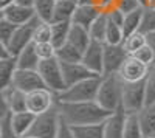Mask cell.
<instances>
[{"instance_id":"1","label":"cell","mask_w":155,"mask_h":138,"mask_svg":"<svg viewBox=\"0 0 155 138\" xmlns=\"http://www.w3.org/2000/svg\"><path fill=\"white\" fill-rule=\"evenodd\" d=\"M58 109L61 118L70 126H82V124H96L104 123L112 112L102 109L96 101H82V103H62L58 101Z\"/></svg>"},{"instance_id":"2","label":"cell","mask_w":155,"mask_h":138,"mask_svg":"<svg viewBox=\"0 0 155 138\" xmlns=\"http://www.w3.org/2000/svg\"><path fill=\"white\" fill-rule=\"evenodd\" d=\"M121 95H123V81L118 73L102 74L101 84L96 96V103L109 112L121 110Z\"/></svg>"},{"instance_id":"3","label":"cell","mask_w":155,"mask_h":138,"mask_svg":"<svg viewBox=\"0 0 155 138\" xmlns=\"http://www.w3.org/2000/svg\"><path fill=\"white\" fill-rule=\"evenodd\" d=\"M101 84V76L88 78L78 84L67 87L64 92L56 95L58 101L62 103H82V101H96L98 90Z\"/></svg>"},{"instance_id":"4","label":"cell","mask_w":155,"mask_h":138,"mask_svg":"<svg viewBox=\"0 0 155 138\" xmlns=\"http://www.w3.org/2000/svg\"><path fill=\"white\" fill-rule=\"evenodd\" d=\"M147 104L146 81L140 82H124L121 95V110L124 113H140Z\"/></svg>"},{"instance_id":"5","label":"cell","mask_w":155,"mask_h":138,"mask_svg":"<svg viewBox=\"0 0 155 138\" xmlns=\"http://www.w3.org/2000/svg\"><path fill=\"white\" fill-rule=\"evenodd\" d=\"M61 113L58 104L54 107H51L50 110L44 112L41 115H36V120L33 123V126L30 132L25 136H34V138H56L59 127H61Z\"/></svg>"},{"instance_id":"6","label":"cell","mask_w":155,"mask_h":138,"mask_svg":"<svg viewBox=\"0 0 155 138\" xmlns=\"http://www.w3.org/2000/svg\"><path fill=\"white\" fill-rule=\"evenodd\" d=\"M39 73L45 82V87L50 89L53 93L59 95L67 89L65 79H64V73H62V64L58 58H51L41 61L39 65Z\"/></svg>"},{"instance_id":"7","label":"cell","mask_w":155,"mask_h":138,"mask_svg":"<svg viewBox=\"0 0 155 138\" xmlns=\"http://www.w3.org/2000/svg\"><path fill=\"white\" fill-rule=\"evenodd\" d=\"M39 22H41V19L34 17L33 20L17 27L14 36H12V39H11V42L8 45V50L11 51L12 56H17L23 48H27L28 45H31L34 42V31L37 28Z\"/></svg>"},{"instance_id":"8","label":"cell","mask_w":155,"mask_h":138,"mask_svg":"<svg viewBox=\"0 0 155 138\" xmlns=\"http://www.w3.org/2000/svg\"><path fill=\"white\" fill-rule=\"evenodd\" d=\"M56 93H53L47 87L27 93V110L33 112L34 115H41L44 112L50 110L51 107L56 106Z\"/></svg>"},{"instance_id":"9","label":"cell","mask_w":155,"mask_h":138,"mask_svg":"<svg viewBox=\"0 0 155 138\" xmlns=\"http://www.w3.org/2000/svg\"><path fill=\"white\" fill-rule=\"evenodd\" d=\"M147 71H149V65H146L144 62H141L135 56L129 54L118 71V76L124 82H140L146 79Z\"/></svg>"},{"instance_id":"10","label":"cell","mask_w":155,"mask_h":138,"mask_svg":"<svg viewBox=\"0 0 155 138\" xmlns=\"http://www.w3.org/2000/svg\"><path fill=\"white\" fill-rule=\"evenodd\" d=\"M12 87L25 92V93H31L34 90L44 89L45 82L41 76L39 70H17L14 74V79H12Z\"/></svg>"},{"instance_id":"11","label":"cell","mask_w":155,"mask_h":138,"mask_svg":"<svg viewBox=\"0 0 155 138\" xmlns=\"http://www.w3.org/2000/svg\"><path fill=\"white\" fill-rule=\"evenodd\" d=\"M81 62L90 71H93L98 76H102L104 74V44L92 41V44L82 53Z\"/></svg>"},{"instance_id":"12","label":"cell","mask_w":155,"mask_h":138,"mask_svg":"<svg viewBox=\"0 0 155 138\" xmlns=\"http://www.w3.org/2000/svg\"><path fill=\"white\" fill-rule=\"evenodd\" d=\"M129 53L123 45H109L104 44V74L118 73Z\"/></svg>"},{"instance_id":"13","label":"cell","mask_w":155,"mask_h":138,"mask_svg":"<svg viewBox=\"0 0 155 138\" xmlns=\"http://www.w3.org/2000/svg\"><path fill=\"white\" fill-rule=\"evenodd\" d=\"M0 17L9 20L14 25H23L36 17V11L33 6H27V5L16 2L5 9H0Z\"/></svg>"},{"instance_id":"14","label":"cell","mask_w":155,"mask_h":138,"mask_svg":"<svg viewBox=\"0 0 155 138\" xmlns=\"http://www.w3.org/2000/svg\"><path fill=\"white\" fill-rule=\"evenodd\" d=\"M0 95H2V109H6L12 113L27 110V93L11 85L0 90Z\"/></svg>"},{"instance_id":"15","label":"cell","mask_w":155,"mask_h":138,"mask_svg":"<svg viewBox=\"0 0 155 138\" xmlns=\"http://www.w3.org/2000/svg\"><path fill=\"white\" fill-rule=\"evenodd\" d=\"M62 64V62H61ZM62 73H64V79H65L67 87L78 84L81 81H85L88 78H95L98 74L93 71H90L82 62H73V64H62Z\"/></svg>"},{"instance_id":"16","label":"cell","mask_w":155,"mask_h":138,"mask_svg":"<svg viewBox=\"0 0 155 138\" xmlns=\"http://www.w3.org/2000/svg\"><path fill=\"white\" fill-rule=\"evenodd\" d=\"M101 14H102V11L99 9L98 5H78L74 14H73V19H71V23L81 25V27L88 30L90 25Z\"/></svg>"},{"instance_id":"17","label":"cell","mask_w":155,"mask_h":138,"mask_svg":"<svg viewBox=\"0 0 155 138\" xmlns=\"http://www.w3.org/2000/svg\"><path fill=\"white\" fill-rule=\"evenodd\" d=\"M124 123L126 113L116 110L104 121V138H124Z\"/></svg>"},{"instance_id":"18","label":"cell","mask_w":155,"mask_h":138,"mask_svg":"<svg viewBox=\"0 0 155 138\" xmlns=\"http://www.w3.org/2000/svg\"><path fill=\"white\" fill-rule=\"evenodd\" d=\"M11 120H12V126H14L16 132L22 138V136H25V135L30 132L33 123L36 120V115L33 113V112H30V110L14 112V113L11 112Z\"/></svg>"},{"instance_id":"19","label":"cell","mask_w":155,"mask_h":138,"mask_svg":"<svg viewBox=\"0 0 155 138\" xmlns=\"http://www.w3.org/2000/svg\"><path fill=\"white\" fill-rule=\"evenodd\" d=\"M19 70L17 67V58L12 56L9 59H0V90L11 87L14 74Z\"/></svg>"},{"instance_id":"20","label":"cell","mask_w":155,"mask_h":138,"mask_svg":"<svg viewBox=\"0 0 155 138\" xmlns=\"http://www.w3.org/2000/svg\"><path fill=\"white\" fill-rule=\"evenodd\" d=\"M16 58H17V67L20 70H39L41 58H39L37 53H36L34 44L28 45L27 48H23Z\"/></svg>"},{"instance_id":"21","label":"cell","mask_w":155,"mask_h":138,"mask_svg":"<svg viewBox=\"0 0 155 138\" xmlns=\"http://www.w3.org/2000/svg\"><path fill=\"white\" fill-rule=\"evenodd\" d=\"M71 45H74L78 50H81L84 53L87 47L92 44V37H90V33L87 28L81 27V25H74L71 23V28H70V34H68V41Z\"/></svg>"},{"instance_id":"22","label":"cell","mask_w":155,"mask_h":138,"mask_svg":"<svg viewBox=\"0 0 155 138\" xmlns=\"http://www.w3.org/2000/svg\"><path fill=\"white\" fill-rule=\"evenodd\" d=\"M76 8H78L76 0H56L53 22H71Z\"/></svg>"},{"instance_id":"23","label":"cell","mask_w":155,"mask_h":138,"mask_svg":"<svg viewBox=\"0 0 155 138\" xmlns=\"http://www.w3.org/2000/svg\"><path fill=\"white\" fill-rule=\"evenodd\" d=\"M140 121H141V126H143L144 135H155V101L147 103L143 110L138 113Z\"/></svg>"},{"instance_id":"24","label":"cell","mask_w":155,"mask_h":138,"mask_svg":"<svg viewBox=\"0 0 155 138\" xmlns=\"http://www.w3.org/2000/svg\"><path fill=\"white\" fill-rule=\"evenodd\" d=\"M76 138H104V123L71 126Z\"/></svg>"},{"instance_id":"25","label":"cell","mask_w":155,"mask_h":138,"mask_svg":"<svg viewBox=\"0 0 155 138\" xmlns=\"http://www.w3.org/2000/svg\"><path fill=\"white\" fill-rule=\"evenodd\" d=\"M124 138H146L138 113H126Z\"/></svg>"},{"instance_id":"26","label":"cell","mask_w":155,"mask_h":138,"mask_svg":"<svg viewBox=\"0 0 155 138\" xmlns=\"http://www.w3.org/2000/svg\"><path fill=\"white\" fill-rule=\"evenodd\" d=\"M143 11H144V6H140L130 12L124 14V20H123V30H124V34L129 36L135 31H140V27H141V20H143Z\"/></svg>"},{"instance_id":"27","label":"cell","mask_w":155,"mask_h":138,"mask_svg":"<svg viewBox=\"0 0 155 138\" xmlns=\"http://www.w3.org/2000/svg\"><path fill=\"white\" fill-rule=\"evenodd\" d=\"M56 58L62 64H73V62H81L82 61V51L78 50L70 42L64 44L62 47L56 48Z\"/></svg>"},{"instance_id":"28","label":"cell","mask_w":155,"mask_h":138,"mask_svg":"<svg viewBox=\"0 0 155 138\" xmlns=\"http://www.w3.org/2000/svg\"><path fill=\"white\" fill-rule=\"evenodd\" d=\"M70 28H71V22H51V30H53L51 44L56 48L62 47L64 44H67Z\"/></svg>"},{"instance_id":"29","label":"cell","mask_w":155,"mask_h":138,"mask_svg":"<svg viewBox=\"0 0 155 138\" xmlns=\"http://www.w3.org/2000/svg\"><path fill=\"white\" fill-rule=\"evenodd\" d=\"M107 25H109V19H107V14L102 12V14L90 25L88 28V33H90V37L92 41L95 42H101V44H106V34H107Z\"/></svg>"},{"instance_id":"30","label":"cell","mask_w":155,"mask_h":138,"mask_svg":"<svg viewBox=\"0 0 155 138\" xmlns=\"http://www.w3.org/2000/svg\"><path fill=\"white\" fill-rule=\"evenodd\" d=\"M54 6H56V0H34V11H36V17H39L42 22H53L54 17Z\"/></svg>"},{"instance_id":"31","label":"cell","mask_w":155,"mask_h":138,"mask_svg":"<svg viewBox=\"0 0 155 138\" xmlns=\"http://www.w3.org/2000/svg\"><path fill=\"white\" fill-rule=\"evenodd\" d=\"M147 44V39H146V34L143 31H135L132 34L126 36V39L123 42V47L126 48V51L129 54H135L140 48H143L144 45Z\"/></svg>"},{"instance_id":"32","label":"cell","mask_w":155,"mask_h":138,"mask_svg":"<svg viewBox=\"0 0 155 138\" xmlns=\"http://www.w3.org/2000/svg\"><path fill=\"white\" fill-rule=\"evenodd\" d=\"M124 39H126V34H124V30H123V25H120V23H116V22L109 19L106 44H109V45H123Z\"/></svg>"},{"instance_id":"33","label":"cell","mask_w":155,"mask_h":138,"mask_svg":"<svg viewBox=\"0 0 155 138\" xmlns=\"http://www.w3.org/2000/svg\"><path fill=\"white\" fill-rule=\"evenodd\" d=\"M0 138H20L12 126L11 112L6 109H2V115H0Z\"/></svg>"},{"instance_id":"34","label":"cell","mask_w":155,"mask_h":138,"mask_svg":"<svg viewBox=\"0 0 155 138\" xmlns=\"http://www.w3.org/2000/svg\"><path fill=\"white\" fill-rule=\"evenodd\" d=\"M17 27L19 25H14L9 20L0 17V44L8 47L11 39H12V36H14V33H16V30H17Z\"/></svg>"},{"instance_id":"35","label":"cell","mask_w":155,"mask_h":138,"mask_svg":"<svg viewBox=\"0 0 155 138\" xmlns=\"http://www.w3.org/2000/svg\"><path fill=\"white\" fill-rule=\"evenodd\" d=\"M140 31H143L144 34L155 31V8H152V6H144L143 20H141Z\"/></svg>"},{"instance_id":"36","label":"cell","mask_w":155,"mask_h":138,"mask_svg":"<svg viewBox=\"0 0 155 138\" xmlns=\"http://www.w3.org/2000/svg\"><path fill=\"white\" fill-rule=\"evenodd\" d=\"M51 36H53L51 23L41 20L34 31V42H51Z\"/></svg>"},{"instance_id":"37","label":"cell","mask_w":155,"mask_h":138,"mask_svg":"<svg viewBox=\"0 0 155 138\" xmlns=\"http://www.w3.org/2000/svg\"><path fill=\"white\" fill-rule=\"evenodd\" d=\"M33 44H34V50H36L37 56L41 58V61L56 58V47L51 42H33Z\"/></svg>"},{"instance_id":"38","label":"cell","mask_w":155,"mask_h":138,"mask_svg":"<svg viewBox=\"0 0 155 138\" xmlns=\"http://www.w3.org/2000/svg\"><path fill=\"white\" fill-rule=\"evenodd\" d=\"M146 93H147V103L155 101V62L149 65V71L146 76Z\"/></svg>"},{"instance_id":"39","label":"cell","mask_w":155,"mask_h":138,"mask_svg":"<svg viewBox=\"0 0 155 138\" xmlns=\"http://www.w3.org/2000/svg\"><path fill=\"white\" fill-rule=\"evenodd\" d=\"M132 56H135L137 59H140L141 62H144L146 65H150V64H153L155 62V51L153 50L146 44L143 48H140L138 51L135 53V54H132Z\"/></svg>"},{"instance_id":"40","label":"cell","mask_w":155,"mask_h":138,"mask_svg":"<svg viewBox=\"0 0 155 138\" xmlns=\"http://www.w3.org/2000/svg\"><path fill=\"white\" fill-rule=\"evenodd\" d=\"M140 6H143L140 3V0H118L116 2V8H118L120 11H123L124 14H127V12H130Z\"/></svg>"},{"instance_id":"41","label":"cell","mask_w":155,"mask_h":138,"mask_svg":"<svg viewBox=\"0 0 155 138\" xmlns=\"http://www.w3.org/2000/svg\"><path fill=\"white\" fill-rule=\"evenodd\" d=\"M56 138H76L74 133H73V129L70 124H67L65 121H61V127H59V132L56 135Z\"/></svg>"},{"instance_id":"42","label":"cell","mask_w":155,"mask_h":138,"mask_svg":"<svg viewBox=\"0 0 155 138\" xmlns=\"http://www.w3.org/2000/svg\"><path fill=\"white\" fill-rule=\"evenodd\" d=\"M116 2H118V0H98L96 5L99 6V9L102 12H107V11L116 8Z\"/></svg>"},{"instance_id":"43","label":"cell","mask_w":155,"mask_h":138,"mask_svg":"<svg viewBox=\"0 0 155 138\" xmlns=\"http://www.w3.org/2000/svg\"><path fill=\"white\" fill-rule=\"evenodd\" d=\"M146 39H147V45L155 51V31L147 33V34H146Z\"/></svg>"},{"instance_id":"44","label":"cell","mask_w":155,"mask_h":138,"mask_svg":"<svg viewBox=\"0 0 155 138\" xmlns=\"http://www.w3.org/2000/svg\"><path fill=\"white\" fill-rule=\"evenodd\" d=\"M17 0H0V9H5L8 6H11L12 3H16Z\"/></svg>"},{"instance_id":"45","label":"cell","mask_w":155,"mask_h":138,"mask_svg":"<svg viewBox=\"0 0 155 138\" xmlns=\"http://www.w3.org/2000/svg\"><path fill=\"white\" fill-rule=\"evenodd\" d=\"M78 5H96L98 0H76Z\"/></svg>"},{"instance_id":"46","label":"cell","mask_w":155,"mask_h":138,"mask_svg":"<svg viewBox=\"0 0 155 138\" xmlns=\"http://www.w3.org/2000/svg\"><path fill=\"white\" fill-rule=\"evenodd\" d=\"M19 3H22V5H27V6H33L34 5V0H17Z\"/></svg>"},{"instance_id":"47","label":"cell","mask_w":155,"mask_h":138,"mask_svg":"<svg viewBox=\"0 0 155 138\" xmlns=\"http://www.w3.org/2000/svg\"><path fill=\"white\" fill-rule=\"evenodd\" d=\"M146 6H152V8H155V0H147Z\"/></svg>"},{"instance_id":"48","label":"cell","mask_w":155,"mask_h":138,"mask_svg":"<svg viewBox=\"0 0 155 138\" xmlns=\"http://www.w3.org/2000/svg\"><path fill=\"white\" fill-rule=\"evenodd\" d=\"M146 138H155V135H149V136H146Z\"/></svg>"},{"instance_id":"49","label":"cell","mask_w":155,"mask_h":138,"mask_svg":"<svg viewBox=\"0 0 155 138\" xmlns=\"http://www.w3.org/2000/svg\"><path fill=\"white\" fill-rule=\"evenodd\" d=\"M22 138H34V136H22Z\"/></svg>"}]
</instances>
